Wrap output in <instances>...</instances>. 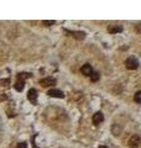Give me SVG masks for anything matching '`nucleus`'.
I'll use <instances>...</instances> for the list:
<instances>
[{
  "label": "nucleus",
  "mask_w": 141,
  "mask_h": 148,
  "mask_svg": "<svg viewBox=\"0 0 141 148\" xmlns=\"http://www.w3.org/2000/svg\"><path fill=\"white\" fill-rule=\"evenodd\" d=\"M27 99L30 100V103L36 105L37 104V90L36 89H30L29 92H27Z\"/></svg>",
  "instance_id": "3"
},
{
  "label": "nucleus",
  "mask_w": 141,
  "mask_h": 148,
  "mask_svg": "<svg viewBox=\"0 0 141 148\" xmlns=\"http://www.w3.org/2000/svg\"><path fill=\"white\" fill-rule=\"evenodd\" d=\"M24 86H25V82H19V80H17L15 84H14V88H15L16 91H22Z\"/></svg>",
  "instance_id": "12"
},
{
  "label": "nucleus",
  "mask_w": 141,
  "mask_h": 148,
  "mask_svg": "<svg viewBox=\"0 0 141 148\" xmlns=\"http://www.w3.org/2000/svg\"><path fill=\"white\" fill-rule=\"evenodd\" d=\"M99 73H98V72H93L92 74H91V80L92 82H98V80H99Z\"/></svg>",
  "instance_id": "13"
},
{
  "label": "nucleus",
  "mask_w": 141,
  "mask_h": 148,
  "mask_svg": "<svg viewBox=\"0 0 141 148\" xmlns=\"http://www.w3.org/2000/svg\"><path fill=\"white\" fill-rule=\"evenodd\" d=\"M30 77L31 75H30L29 73H19L17 75H16L19 82H25V79H27V78H30Z\"/></svg>",
  "instance_id": "11"
},
{
  "label": "nucleus",
  "mask_w": 141,
  "mask_h": 148,
  "mask_svg": "<svg viewBox=\"0 0 141 148\" xmlns=\"http://www.w3.org/2000/svg\"><path fill=\"white\" fill-rule=\"evenodd\" d=\"M81 72H82V74L83 75H86V77H91V74L93 73V68H92V66L91 64H84V66L81 68Z\"/></svg>",
  "instance_id": "6"
},
{
  "label": "nucleus",
  "mask_w": 141,
  "mask_h": 148,
  "mask_svg": "<svg viewBox=\"0 0 141 148\" xmlns=\"http://www.w3.org/2000/svg\"><path fill=\"white\" fill-rule=\"evenodd\" d=\"M99 148H108V147H105V146H100Z\"/></svg>",
  "instance_id": "19"
},
{
  "label": "nucleus",
  "mask_w": 141,
  "mask_h": 148,
  "mask_svg": "<svg viewBox=\"0 0 141 148\" xmlns=\"http://www.w3.org/2000/svg\"><path fill=\"white\" fill-rule=\"evenodd\" d=\"M125 67L130 69V71H135V69L139 68V61L135 57H129L125 61Z\"/></svg>",
  "instance_id": "1"
},
{
  "label": "nucleus",
  "mask_w": 141,
  "mask_h": 148,
  "mask_svg": "<svg viewBox=\"0 0 141 148\" xmlns=\"http://www.w3.org/2000/svg\"><path fill=\"white\" fill-rule=\"evenodd\" d=\"M40 84L44 88H48V86H53L56 84V79L55 78H44V79L40 80Z\"/></svg>",
  "instance_id": "2"
},
{
  "label": "nucleus",
  "mask_w": 141,
  "mask_h": 148,
  "mask_svg": "<svg viewBox=\"0 0 141 148\" xmlns=\"http://www.w3.org/2000/svg\"><path fill=\"white\" fill-rule=\"evenodd\" d=\"M121 31H123V26L121 25H110L108 27V32H110V34H118V32Z\"/></svg>",
  "instance_id": "8"
},
{
  "label": "nucleus",
  "mask_w": 141,
  "mask_h": 148,
  "mask_svg": "<svg viewBox=\"0 0 141 148\" xmlns=\"http://www.w3.org/2000/svg\"><path fill=\"white\" fill-rule=\"evenodd\" d=\"M17 148H27L26 142H20V143L17 145Z\"/></svg>",
  "instance_id": "16"
},
{
  "label": "nucleus",
  "mask_w": 141,
  "mask_h": 148,
  "mask_svg": "<svg viewBox=\"0 0 141 148\" xmlns=\"http://www.w3.org/2000/svg\"><path fill=\"white\" fill-rule=\"evenodd\" d=\"M9 83H10V80L9 79H4V80H0V85H4V86H6Z\"/></svg>",
  "instance_id": "15"
},
{
  "label": "nucleus",
  "mask_w": 141,
  "mask_h": 148,
  "mask_svg": "<svg viewBox=\"0 0 141 148\" xmlns=\"http://www.w3.org/2000/svg\"><path fill=\"white\" fill-rule=\"evenodd\" d=\"M8 99V96L4 94V92H0V101H4V100H6Z\"/></svg>",
  "instance_id": "17"
},
{
  "label": "nucleus",
  "mask_w": 141,
  "mask_h": 148,
  "mask_svg": "<svg viewBox=\"0 0 141 148\" xmlns=\"http://www.w3.org/2000/svg\"><path fill=\"white\" fill-rule=\"evenodd\" d=\"M68 32V31H67ZM68 34L70 35V36H73V37H76L77 40H83L84 37H86V34H84V32H68Z\"/></svg>",
  "instance_id": "9"
},
{
  "label": "nucleus",
  "mask_w": 141,
  "mask_h": 148,
  "mask_svg": "<svg viewBox=\"0 0 141 148\" xmlns=\"http://www.w3.org/2000/svg\"><path fill=\"white\" fill-rule=\"evenodd\" d=\"M111 133L114 136H118L119 133H121V127L119 126V125H116V123L113 125V126H111Z\"/></svg>",
  "instance_id": "10"
},
{
  "label": "nucleus",
  "mask_w": 141,
  "mask_h": 148,
  "mask_svg": "<svg viewBox=\"0 0 141 148\" xmlns=\"http://www.w3.org/2000/svg\"><path fill=\"white\" fill-rule=\"evenodd\" d=\"M134 100H135L136 104H140V103H141V91H136V92H135Z\"/></svg>",
  "instance_id": "14"
},
{
  "label": "nucleus",
  "mask_w": 141,
  "mask_h": 148,
  "mask_svg": "<svg viewBox=\"0 0 141 148\" xmlns=\"http://www.w3.org/2000/svg\"><path fill=\"white\" fill-rule=\"evenodd\" d=\"M103 120H104V115H103L100 111H98V112H95L93 115V123L95 125H99V123H102L103 122Z\"/></svg>",
  "instance_id": "5"
},
{
  "label": "nucleus",
  "mask_w": 141,
  "mask_h": 148,
  "mask_svg": "<svg viewBox=\"0 0 141 148\" xmlns=\"http://www.w3.org/2000/svg\"><path fill=\"white\" fill-rule=\"evenodd\" d=\"M129 146L131 147V148H138L139 146H140V137L139 136H133L129 140Z\"/></svg>",
  "instance_id": "7"
},
{
  "label": "nucleus",
  "mask_w": 141,
  "mask_h": 148,
  "mask_svg": "<svg viewBox=\"0 0 141 148\" xmlns=\"http://www.w3.org/2000/svg\"><path fill=\"white\" fill-rule=\"evenodd\" d=\"M47 94H48V96H51V98H59V99L64 98L63 91H61L58 89H51V90H48Z\"/></svg>",
  "instance_id": "4"
},
{
  "label": "nucleus",
  "mask_w": 141,
  "mask_h": 148,
  "mask_svg": "<svg viewBox=\"0 0 141 148\" xmlns=\"http://www.w3.org/2000/svg\"><path fill=\"white\" fill-rule=\"evenodd\" d=\"M53 24H55L53 20H51V21H44V25H46V26H51V25H53Z\"/></svg>",
  "instance_id": "18"
}]
</instances>
